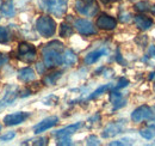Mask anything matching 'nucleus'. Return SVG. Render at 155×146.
<instances>
[{
  "label": "nucleus",
  "instance_id": "nucleus-1",
  "mask_svg": "<svg viewBox=\"0 0 155 146\" xmlns=\"http://www.w3.org/2000/svg\"><path fill=\"white\" fill-rule=\"evenodd\" d=\"M63 44L58 41H54L49 44H47L42 49V54L44 59V65L47 67H55L63 62V54H61Z\"/></svg>",
  "mask_w": 155,
  "mask_h": 146
},
{
  "label": "nucleus",
  "instance_id": "nucleus-2",
  "mask_svg": "<svg viewBox=\"0 0 155 146\" xmlns=\"http://www.w3.org/2000/svg\"><path fill=\"white\" fill-rule=\"evenodd\" d=\"M36 28H37V31H38L42 36L50 37L55 34L56 24H55L54 19L51 18V17L42 16L36 22Z\"/></svg>",
  "mask_w": 155,
  "mask_h": 146
},
{
  "label": "nucleus",
  "instance_id": "nucleus-3",
  "mask_svg": "<svg viewBox=\"0 0 155 146\" xmlns=\"http://www.w3.org/2000/svg\"><path fill=\"white\" fill-rule=\"evenodd\" d=\"M75 10L82 16L93 17L98 12V4L96 0H77Z\"/></svg>",
  "mask_w": 155,
  "mask_h": 146
},
{
  "label": "nucleus",
  "instance_id": "nucleus-4",
  "mask_svg": "<svg viewBox=\"0 0 155 146\" xmlns=\"http://www.w3.org/2000/svg\"><path fill=\"white\" fill-rule=\"evenodd\" d=\"M18 54H19V57L23 61L32 62L36 59V49H35L34 46L23 42V43H20L19 47H18Z\"/></svg>",
  "mask_w": 155,
  "mask_h": 146
},
{
  "label": "nucleus",
  "instance_id": "nucleus-5",
  "mask_svg": "<svg viewBox=\"0 0 155 146\" xmlns=\"http://www.w3.org/2000/svg\"><path fill=\"white\" fill-rule=\"evenodd\" d=\"M17 93H18L17 86H13V85L7 86V88L5 89V91H4L2 97L0 98V109L7 107V106H10V104H12L13 101L16 99V97H17Z\"/></svg>",
  "mask_w": 155,
  "mask_h": 146
},
{
  "label": "nucleus",
  "instance_id": "nucleus-6",
  "mask_svg": "<svg viewBox=\"0 0 155 146\" xmlns=\"http://www.w3.org/2000/svg\"><path fill=\"white\" fill-rule=\"evenodd\" d=\"M74 26L81 35H94L97 33L93 24L86 19H77L74 22Z\"/></svg>",
  "mask_w": 155,
  "mask_h": 146
},
{
  "label": "nucleus",
  "instance_id": "nucleus-7",
  "mask_svg": "<svg viewBox=\"0 0 155 146\" xmlns=\"http://www.w3.org/2000/svg\"><path fill=\"white\" fill-rule=\"evenodd\" d=\"M152 116V109L148 106H141L135 109L131 114V120L134 122H141Z\"/></svg>",
  "mask_w": 155,
  "mask_h": 146
},
{
  "label": "nucleus",
  "instance_id": "nucleus-8",
  "mask_svg": "<svg viewBox=\"0 0 155 146\" xmlns=\"http://www.w3.org/2000/svg\"><path fill=\"white\" fill-rule=\"evenodd\" d=\"M29 117V113H15V114H10L6 115L4 117V123L6 126H15V125H19L23 121H25Z\"/></svg>",
  "mask_w": 155,
  "mask_h": 146
},
{
  "label": "nucleus",
  "instance_id": "nucleus-9",
  "mask_svg": "<svg viewBox=\"0 0 155 146\" xmlns=\"http://www.w3.org/2000/svg\"><path fill=\"white\" fill-rule=\"evenodd\" d=\"M58 119L56 116L47 117V119L42 120L38 125H36V126L34 127V133H35V134H39V133H42V132H45L47 129L54 127V126L58 123Z\"/></svg>",
  "mask_w": 155,
  "mask_h": 146
},
{
  "label": "nucleus",
  "instance_id": "nucleus-10",
  "mask_svg": "<svg viewBox=\"0 0 155 146\" xmlns=\"http://www.w3.org/2000/svg\"><path fill=\"white\" fill-rule=\"evenodd\" d=\"M97 25L100 29H104V30H112L115 29L117 25V20L110 16H106V15H101L99 18L97 19Z\"/></svg>",
  "mask_w": 155,
  "mask_h": 146
},
{
  "label": "nucleus",
  "instance_id": "nucleus-11",
  "mask_svg": "<svg viewBox=\"0 0 155 146\" xmlns=\"http://www.w3.org/2000/svg\"><path fill=\"white\" fill-rule=\"evenodd\" d=\"M124 128V121L122 122H114V123H110L107 127L104 129L103 132V137L104 138H111V137H115L117 134H119Z\"/></svg>",
  "mask_w": 155,
  "mask_h": 146
},
{
  "label": "nucleus",
  "instance_id": "nucleus-12",
  "mask_svg": "<svg viewBox=\"0 0 155 146\" xmlns=\"http://www.w3.org/2000/svg\"><path fill=\"white\" fill-rule=\"evenodd\" d=\"M106 54H107V49H106V48H100V49H98V50L91 52V53H88V54L85 56V64L92 65V64H94L97 60H99L101 56H104V55H106Z\"/></svg>",
  "mask_w": 155,
  "mask_h": 146
},
{
  "label": "nucleus",
  "instance_id": "nucleus-13",
  "mask_svg": "<svg viewBox=\"0 0 155 146\" xmlns=\"http://www.w3.org/2000/svg\"><path fill=\"white\" fill-rule=\"evenodd\" d=\"M81 125H82L81 122H77V123H74V125H71V126H68V127L62 128V129H60V130H56V132H55V135H56L58 138L69 137L71 134L75 133L78 129L81 127Z\"/></svg>",
  "mask_w": 155,
  "mask_h": 146
},
{
  "label": "nucleus",
  "instance_id": "nucleus-14",
  "mask_svg": "<svg viewBox=\"0 0 155 146\" xmlns=\"http://www.w3.org/2000/svg\"><path fill=\"white\" fill-rule=\"evenodd\" d=\"M135 23L138 29H141V30H148L152 26L153 20L150 18H148V17H146V16H143V15H138V16L135 17Z\"/></svg>",
  "mask_w": 155,
  "mask_h": 146
},
{
  "label": "nucleus",
  "instance_id": "nucleus-15",
  "mask_svg": "<svg viewBox=\"0 0 155 146\" xmlns=\"http://www.w3.org/2000/svg\"><path fill=\"white\" fill-rule=\"evenodd\" d=\"M18 78H19V80L25 82V83L32 82L35 79V72L31 68H29V67L23 68V70H20L19 72H18Z\"/></svg>",
  "mask_w": 155,
  "mask_h": 146
},
{
  "label": "nucleus",
  "instance_id": "nucleus-16",
  "mask_svg": "<svg viewBox=\"0 0 155 146\" xmlns=\"http://www.w3.org/2000/svg\"><path fill=\"white\" fill-rule=\"evenodd\" d=\"M66 10H67V0H58L51 13L55 17H62L64 15Z\"/></svg>",
  "mask_w": 155,
  "mask_h": 146
},
{
  "label": "nucleus",
  "instance_id": "nucleus-17",
  "mask_svg": "<svg viewBox=\"0 0 155 146\" xmlns=\"http://www.w3.org/2000/svg\"><path fill=\"white\" fill-rule=\"evenodd\" d=\"M110 98H111V102L114 104V109H119V108H122V107L125 106V99L118 92H115V91L111 92Z\"/></svg>",
  "mask_w": 155,
  "mask_h": 146
},
{
  "label": "nucleus",
  "instance_id": "nucleus-18",
  "mask_svg": "<svg viewBox=\"0 0 155 146\" xmlns=\"http://www.w3.org/2000/svg\"><path fill=\"white\" fill-rule=\"evenodd\" d=\"M77 55L73 50H71V49L64 50V53H63V64H66L67 66H72V65H74L77 62Z\"/></svg>",
  "mask_w": 155,
  "mask_h": 146
},
{
  "label": "nucleus",
  "instance_id": "nucleus-19",
  "mask_svg": "<svg viewBox=\"0 0 155 146\" xmlns=\"http://www.w3.org/2000/svg\"><path fill=\"white\" fill-rule=\"evenodd\" d=\"M56 1L58 0H39L38 4L42 10L51 13L53 10H54V7H55V5H56Z\"/></svg>",
  "mask_w": 155,
  "mask_h": 146
},
{
  "label": "nucleus",
  "instance_id": "nucleus-20",
  "mask_svg": "<svg viewBox=\"0 0 155 146\" xmlns=\"http://www.w3.org/2000/svg\"><path fill=\"white\" fill-rule=\"evenodd\" d=\"M1 11L4 13V16L6 17H12L15 15V7H13V2L10 0L7 2H5L4 5H1Z\"/></svg>",
  "mask_w": 155,
  "mask_h": 146
},
{
  "label": "nucleus",
  "instance_id": "nucleus-21",
  "mask_svg": "<svg viewBox=\"0 0 155 146\" xmlns=\"http://www.w3.org/2000/svg\"><path fill=\"white\" fill-rule=\"evenodd\" d=\"M110 89H114V86H112V84H106V85H103V86H100V88H98L96 91L93 92L92 95H90V99H93V98H96L98 96H100L101 93H104L105 91H107V90H110Z\"/></svg>",
  "mask_w": 155,
  "mask_h": 146
},
{
  "label": "nucleus",
  "instance_id": "nucleus-22",
  "mask_svg": "<svg viewBox=\"0 0 155 146\" xmlns=\"http://www.w3.org/2000/svg\"><path fill=\"white\" fill-rule=\"evenodd\" d=\"M60 77H61V72L51 73V74H49V75H47L44 78V83L47 85H53V84H55V82L58 80Z\"/></svg>",
  "mask_w": 155,
  "mask_h": 146
},
{
  "label": "nucleus",
  "instance_id": "nucleus-23",
  "mask_svg": "<svg viewBox=\"0 0 155 146\" xmlns=\"http://www.w3.org/2000/svg\"><path fill=\"white\" fill-rule=\"evenodd\" d=\"M73 34V29L72 26H69L68 24H62L61 25V29H60V36L62 37H68Z\"/></svg>",
  "mask_w": 155,
  "mask_h": 146
},
{
  "label": "nucleus",
  "instance_id": "nucleus-24",
  "mask_svg": "<svg viewBox=\"0 0 155 146\" xmlns=\"http://www.w3.org/2000/svg\"><path fill=\"white\" fill-rule=\"evenodd\" d=\"M140 134H141L144 139L150 140V139H153L155 137V130L154 129H150V128H148V129H142V130H140Z\"/></svg>",
  "mask_w": 155,
  "mask_h": 146
},
{
  "label": "nucleus",
  "instance_id": "nucleus-25",
  "mask_svg": "<svg viewBox=\"0 0 155 146\" xmlns=\"http://www.w3.org/2000/svg\"><path fill=\"white\" fill-rule=\"evenodd\" d=\"M149 7H150V5H149L147 1H141V2H137L135 5L136 11H141V12H144V11H147V10H150Z\"/></svg>",
  "mask_w": 155,
  "mask_h": 146
},
{
  "label": "nucleus",
  "instance_id": "nucleus-26",
  "mask_svg": "<svg viewBox=\"0 0 155 146\" xmlns=\"http://www.w3.org/2000/svg\"><path fill=\"white\" fill-rule=\"evenodd\" d=\"M133 144V140L131 139H128V138H125V139H120V140H116V141H112V143H110V145L111 146H116V145H131Z\"/></svg>",
  "mask_w": 155,
  "mask_h": 146
},
{
  "label": "nucleus",
  "instance_id": "nucleus-27",
  "mask_svg": "<svg viewBox=\"0 0 155 146\" xmlns=\"http://www.w3.org/2000/svg\"><path fill=\"white\" fill-rule=\"evenodd\" d=\"M8 41V34L7 30L2 26H0V43H6Z\"/></svg>",
  "mask_w": 155,
  "mask_h": 146
},
{
  "label": "nucleus",
  "instance_id": "nucleus-28",
  "mask_svg": "<svg viewBox=\"0 0 155 146\" xmlns=\"http://www.w3.org/2000/svg\"><path fill=\"white\" fill-rule=\"evenodd\" d=\"M15 137H16V133L15 132H7V133H5L4 135L0 137V141H10Z\"/></svg>",
  "mask_w": 155,
  "mask_h": 146
},
{
  "label": "nucleus",
  "instance_id": "nucleus-29",
  "mask_svg": "<svg viewBox=\"0 0 155 146\" xmlns=\"http://www.w3.org/2000/svg\"><path fill=\"white\" fill-rule=\"evenodd\" d=\"M99 144H100V141L96 135H90L87 138V145H99Z\"/></svg>",
  "mask_w": 155,
  "mask_h": 146
},
{
  "label": "nucleus",
  "instance_id": "nucleus-30",
  "mask_svg": "<svg viewBox=\"0 0 155 146\" xmlns=\"http://www.w3.org/2000/svg\"><path fill=\"white\" fill-rule=\"evenodd\" d=\"M128 84H129V82H128L127 79L122 78V79H119V82H118V84H117L116 86H114V89H115V90H118V89H120V88H125Z\"/></svg>",
  "mask_w": 155,
  "mask_h": 146
},
{
  "label": "nucleus",
  "instance_id": "nucleus-31",
  "mask_svg": "<svg viewBox=\"0 0 155 146\" xmlns=\"http://www.w3.org/2000/svg\"><path fill=\"white\" fill-rule=\"evenodd\" d=\"M130 19H131V16H130V13H128V12H123V13H120V16H119V20L123 22V23H127V22H129Z\"/></svg>",
  "mask_w": 155,
  "mask_h": 146
},
{
  "label": "nucleus",
  "instance_id": "nucleus-32",
  "mask_svg": "<svg viewBox=\"0 0 155 146\" xmlns=\"http://www.w3.org/2000/svg\"><path fill=\"white\" fill-rule=\"evenodd\" d=\"M58 144V145H72V141L68 139V137H63V138H61V140Z\"/></svg>",
  "mask_w": 155,
  "mask_h": 146
},
{
  "label": "nucleus",
  "instance_id": "nucleus-33",
  "mask_svg": "<svg viewBox=\"0 0 155 146\" xmlns=\"http://www.w3.org/2000/svg\"><path fill=\"white\" fill-rule=\"evenodd\" d=\"M45 144H47V139L45 138H41V139L32 140V145H45Z\"/></svg>",
  "mask_w": 155,
  "mask_h": 146
},
{
  "label": "nucleus",
  "instance_id": "nucleus-34",
  "mask_svg": "<svg viewBox=\"0 0 155 146\" xmlns=\"http://www.w3.org/2000/svg\"><path fill=\"white\" fill-rule=\"evenodd\" d=\"M148 52H149V55H150L152 57H154V59H155V46H153V44H152V46L149 47V50H148Z\"/></svg>",
  "mask_w": 155,
  "mask_h": 146
},
{
  "label": "nucleus",
  "instance_id": "nucleus-35",
  "mask_svg": "<svg viewBox=\"0 0 155 146\" xmlns=\"http://www.w3.org/2000/svg\"><path fill=\"white\" fill-rule=\"evenodd\" d=\"M6 61H7V56H4L2 54H0V66H2Z\"/></svg>",
  "mask_w": 155,
  "mask_h": 146
},
{
  "label": "nucleus",
  "instance_id": "nucleus-36",
  "mask_svg": "<svg viewBox=\"0 0 155 146\" xmlns=\"http://www.w3.org/2000/svg\"><path fill=\"white\" fill-rule=\"evenodd\" d=\"M42 64H37V68H38L39 73H42L43 71H44V66H41Z\"/></svg>",
  "mask_w": 155,
  "mask_h": 146
},
{
  "label": "nucleus",
  "instance_id": "nucleus-37",
  "mask_svg": "<svg viewBox=\"0 0 155 146\" xmlns=\"http://www.w3.org/2000/svg\"><path fill=\"white\" fill-rule=\"evenodd\" d=\"M103 2H105V4H109V2H114V1H116V0H101Z\"/></svg>",
  "mask_w": 155,
  "mask_h": 146
},
{
  "label": "nucleus",
  "instance_id": "nucleus-38",
  "mask_svg": "<svg viewBox=\"0 0 155 146\" xmlns=\"http://www.w3.org/2000/svg\"><path fill=\"white\" fill-rule=\"evenodd\" d=\"M150 11H152V13H153V15H155V6L150 7Z\"/></svg>",
  "mask_w": 155,
  "mask_h": 146
},
{
  "label": "nucleus",
  "instance_id": "nucleus-39",
  "mask_svg": "<svg viewBox=\"0 0 155 146\" xmlns=\"http://www.w3.org/2000/svg\"><path fill=\"white\" fill-rule=\"evenodd\" d=\"M0 7H1V0H0Z\"/></svg>",
  "mask_w": 155,
  "mask_h": 146
},
{
  "label": "nucleus",
  "instance_id": "nucleus-40",
  "mask_svg": "<svg viewBox=\"0 0 155 146\" xmlns=\"http://www.w3.org/2000/svg\"><path fill=\"white\" fill-rule=\"evenodd\" d=\"M0 129H1V126H0Z\"/></svg>",
  "mask_w": 155,
  "mask_h": 146
},
{
  "label": "nucleus",
  "instance_id": "nucleus-41",
  "mask_svg": "<svg viewBox=\"0 0 155 146\" xmlns=\"http://www.w3.org/2000/svg\"><path fill=\"white\" fill-rule=\"evenodd\" d=\"M133 1H134V0H133Z\"/></svg>",
  "mask_w": 155,
  "mask_h": 146
}]
</instances>
